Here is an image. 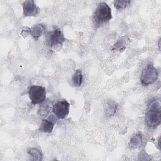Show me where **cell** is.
Segmentation results:
<instances>
[{
    "mask_svg": "<svg viewBox=\"0 0 161 161\" xmlns=\"http://www.w3.org/2000/svg\"><path fill=\"white\" fill-rule=\"evenodd\" d=\"M111 18V9L109 5L104 2L99 3L93 14L94 25L100 26L108 22Z\"/></svg>",
    "mask_w": 161,
    "mask_h": 161,
    "instance_id": "obj_1",
    "label": "cell"
},
{
    "mask_svg": "<svg viewBox=\"0 0 161 161\" xmlns=\"http://www.w3.org/2000/svg\"><path fill=\"white\" fill-rule=\"evenodd\" d=\"M158 77V72L156 68L151 64H148L140 75V80L144 86H148L153 84Z\"/></svg>",
    "mask_w": 161,
    "mask_h": 161,
    "instance_id": "obj_2",
    "label": "cell"
},
{
    "mask_svg": "<svg viewBox=\"0 0 161 161\" xmlns=\"http://www.w3.org/2000/svg\"><path fill=\"white\" fill-rule=\"evenodd\" d=\"M28 94L32 104H40L46 99V89L42 86L33 85L29 89Z\"/></svg>",
    "mask_w": 161,
    "mask_h": 161,
    "instance_id": "obj_3",
    "label": "cell"
},
{
    "mask_svg": "<svg viewBox=\"0 0 161 161\" xmlns=\"http://www.w3.org/2000/svg\"><path fill=\"white\" fill-rule=\"evenodd\" d=\"M66 40L62 31L57 28H54L47 35V43L49 47L52 48L57 45H62Z\"/></svg>",
    "mask_w": 161,
    "mask_h": 161,
    "instance_id": "obj_4",
    "label": "cell"
},
{
    "mask_svg": "<svg viewBox=\"0 0 161 161\" xmlns=\"http://www.w3.org/2000/svg\"><path fill=\"white\" fill-rule=\"evenodd\" d=\"M70 104L66 99H61L57 101L53 105L52 111L59 119H64L69 113Z\"/></svg>",
    "mask_w": 161,
    "mask_h": 161,
    "instance_id": "obj_5",
    "label": "cell"
},
{
    "mask_svg": "<svg viewBox=\"0 0 161 161\" xmlns=\"http://www.w3.org/2000/svg\"><path fill=\"white\" fill-rule=\"evenodd\" d=\"M145 121L149 128H155L161 122V110L148 109L145 113Z\"/></svg>",
    "mask_w": 161,
    "mask_h": 161,
    "instance_id": "obj_6",
    "label": "cell"
},
{
    "mask_svg": "<svg viewBox=\"0 0 161 161\" xmlns=\"http://www.w3.org/2000/svg\"><path fill=\"white\" fill-rule=\"evenodd\" d=\"M23 15L24 17L35 16L40 13V8L33 0H27L23 3Z\"/></svg>",
    "mask_w": 161,
    "mask_h": 161,
    "instance_id": "obj_7",
    "label": "cell"
},
{
    "mask_svg": "<svg viewBox=\"0 0 161 161\" xmlns=\"http://www.w3.org/2000/svg\"><path fill=\"white\" fill-rule=\"evenodd\" d=\"M53 104L52 101L49 99H45V101L40 104L38 114L40 117H47L51 112Z\"/></svg>",
    "mask_w": 161,
    "mask_h": 161,
    "instance_id": "obj_8",
    "label": "cell"
},
{
    "mask_svg": "<svg viewBox=\"0 0 161 161\" xmlns=\"http://www.w3.org/2000/svg\"><path fill=\"white\" fill-rule=\"evenodd\" d=\"M45 30H46V27L43 24H42V23L35 24L30 28V34L35 40H37L44 33V32L45 31Z\"/></svg>",
    "mask_w": 161,
    "mask_h": 161,
    "instance_id": "obj_9",
    "label": "cell"
},
{
    "mask_svg": "<svg viewBox=\"0 0 161 161\" xmlns=\"http://www.w3.org/2000/svg\"><path fill=\"white\" fill-rule=\"evenodd\" d=\"M143 135L138 132L131 136L128 142V145L130 148L135 149L140 148L143 144Z\"/></svg>",
    "mask_w": 161,
    "mask_h": 161,
    "instance_id": "obj_10",
    "label": "cell"
},
{
    "mask_svg": "<svg viewBox=\"0 0 161 161\" xmlns=\"http://www.w3.org/2000/svg\"><path fill=\"white\" fill-rule=\"evenodd\" d=\"M129 43L130 39L128 36L126 35L123 36L117 40V42L113 46L112 49L119 52H123L126 48Z\"/></svg>",
    "mask_w": 161,
    "mask_h": 161,
    "instance_id": "obj_11",
    "label": "cell"
},
{
    "mask_svg": "<svg viewBox=\"0 0 161 161\" xmlns=\"http://www.w3.org/2000/svg\"><path fill=\"white\" fill-rule=\"evenodd\" d=\"M54 125L55 123L48 119H43L41 121L39 131L43 133H51L54 127Z\"/></svg>",
    "mask_w": 161,
    "mask_h": 161,
    "instance_id": "obj_12",
    "label": "cell"
},
{
    "mask_svg": "<svg viewBox=\"0 0 161 161\" xmlns=\"http://www.w3.org/2000/svg\"><path fill=\"white\" fill-rule=\"evenodd\" d=\"M117 104L112 101V100H108L104 106V111L105 113L108 116H113L117 109Z\"/></svg>",
    "mask_w": 161,
    "mask_h": 161,
    "instance_id": "obj_13",
    "label": "cell"
},
{
    "mask_svg": "<svg viewBox=\"0 0 161 161\" xmlns=\"http://www.w3.org/2000/svg\"><path fill=\"white\" fill-rule=\"evenodd\" d=\"M83 81V75L82 71L80 69L77 70L72 75V82L74 87H79Z\"/></svg>",
    "mask_w": 161,
    "mask_h": 161,
    "instance_id": "obj_14",
    "label": "cell"
},
{
    "mask_svg": "<svg viewBox=\"0 0 161 161\" xmlns=\"http://www.w3.org/2000/svg\"><path fill=\"white\" fill-rule=\"evenodd\" d=\"M28 154L31 157L33 160L40 161L43 160V154L42 152L36 148H32L28 152Z\"/></svg>",
    "mask_w": 161,
    "mask_h": 161,
    "instance_id": "obj_15",
    "label": "cell"
},
{
    "mask_svg": "<svg viewBox=\"0 0 161 161\" xmlns=\"http://www.w3.org/2000/svg\"><path fill=\"white\" fill-rule=\"evenodd\" d=\"M113 3H114V8L117 10H119V9H123L126 8L131 3V1L119 0V1H114Z\"/></svg>",
    "mask_w": 161,
    "mask_h": 161,
    "instance_id": "obj_16",
    "label": "cell"
},
{
    "mask_svg": "<svg viewBox=\"0 0 161 161\" xmlns=\"http://www.w3.org/2000/svg\"><path fill=\"white\" fill-rule=\"evenodd\" d=\"M148 109L161 110V102L160 99H153L148 104Z\"/></svg>",
    "mask_w": 161,
    "mask_h": 161,
    "instance_id": "obj_17",
    "label": "cell"
}]
</instances>
